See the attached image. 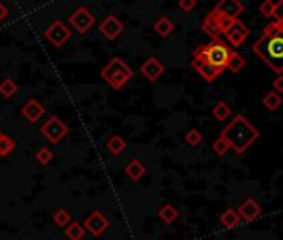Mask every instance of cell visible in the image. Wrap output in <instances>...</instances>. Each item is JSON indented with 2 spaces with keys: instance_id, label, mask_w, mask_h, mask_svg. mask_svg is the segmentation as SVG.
<instances>
[{
  "instance_id": "obj_1",
  "label": "cell",
  "mask_w": 283,
  "mask_h": 240,
  "mask_svg": "<svg viewBox=\"0 0 283 240\" xmlns=\"http://www.w3.org/2000/svg\"><path fill=\"white\" fill-rule=\"evenodd\" d=\"M253 52L275 74H283V30L277 20L265 27L263 35L253 44Z\"/></svg>"
},
{
  "instance_id": "obj_2",
  "label": "cell",
  "mask_w": 283,
  "mask_h": 240,
  "mask_svg": "<svg viewBox=\"0 0 283 240\" xmlns=\"http://www.w3.org/2000/svg\"><path fill=\"white\" fill-rule=\"evenodd\" d=\"M258 130L243 115H235L234 120H230V124L222 130L220 137L227 140L232 150L241 155L258 139Z\"/></svg>"
},
{
  "instance_id": "obj_3",
  "label": "cell",
  "mask_w": 283,
  "mask_h": 240,
  "mask_svg": "<svg viewBox=\"0 0 283 240\" xmlns=\"http://www.w3.org/2000/svg\"><path fill=\"white\" fill-rule=\"evenodd\" d=\"M232 53V48H228V45L225 42H222L220 39L212 40L207 45H200L197 50L193 52V57L202 58L207 63H210L212 67H215L218 70H225L227 60Z\"/></svg>"
},
{
  "instance_id": "obj_4",
  "label": "cell",
  "mask_w": 283,
  "mask_h": 240,
  "mask_svg": "<svg viewBox=\"0 0 283 240\" xmlns=\"http://www.w3.org/2000/svg\"><path fill=\"white\" fill-rule=\"evenodd\" d=\"M100 75H102V79L110 85L112 89L118 90L132 79L134 72H132V69L122 60V58L115 57L103 67L102 72H100Z\"/></svg>"
},
{
  "instance_id": "obj_5",
  "label": "cell",
  "mask_w": 283,
  "mask_h": 240,
  "mask_svg": "<svg viewBox=\"0 0 283 240\" xmlns=\"http://www.w3.org/2000/svg\"><path fill=\"white\" fill-rule=\"evenodd\" d=\"M40 134H42L48 142L58 144L68 134V127L63 124L58 117L52 115L48 120H45V124L42 127H40Z\"/></svg>"
},
{
  "instance_id": "obj_6",
  "label": "cell",
  "mask_w": 283,
  "mask_h": 240,
  "mask_svg": "<svg viewBox=\"0 0 283 240\" xmlns=\"http://www.w3.org/2000/svg\"><path fill=\"white\" fill-rule=\"evenodd\" d=\"M68 24H70L74 29L79 32V34H85L89 32L92 27L95 25V17L90 13L89 8L85 7H80L72 13L70 19H68Z\"/></svg>"
},
{
  "instance_id": "obj_7",
  "label": "cell",
  "mask_w": 283,
  "mask_h": 240,
  "mask_svg": "<svg viewBox=\"0 0 283 240\" xmlns=\"http://www.w3.org/2000/svg\"><path fill=\"white\" fill-rule=\"evenodd\" d=\"M70 37H72V30L60 20H55L45 30V39L50 40V44L55 45V47H62Z\"/></svg>"
},
{
  "instance_id": "obj_8",
  "label": "cell",
  "mask_w": 283,
  "mask_h": 240,
  "mask_svg": "<svg viewBox=\"0 0 283 240\" xmlns=\"http://www.w3.org/2000/svg\"><path fill=\"white\" fill-rule=\"evenodd\" d=\"M108 227H110V222L105 219L102 212H98V210L92 212V214L87 217L85 222H84V229L89 230V232L92 235H95V237L102 235Z\"/></svg>"
},
{
  "instance_id": "obj_9",
  "label": "cell",
  "mask_w": 283,
  "mask_h": 240,
  "mask_svg": "<svg viewBox=\"0 0 283 240\" xmlns=\"http://www.w3.org/2000/svg\"><path fill=\"white\" fill-rule=\"evenodd\" d=\"M248 34H250L248 27H246L243 22L235 20L230 29L225 32V37L234 47H240V45L246 40V37H248Z\"/></svg>"
},
{
  "instance_id": "obj_10",
  "label": "cell",
  "mask_w": 283,
  "mask_h": 240,
  "mask_svg": "<svg viewBox=\"0 0 283 240\" xmlns=\"http://www.w3.org/2000/svg\"><path fill=\"white\" fill-rule=\"evenodd\" d=\"M236 214L240 215V219H243L245 222H253L262 215V207L258 205V202L253 197L245 198V202L236 209Z\"/></svg>"
},
{
  "instance_id": "obj_11",
  "label": "cell",
  "mask_w": 283,
  "mask_h": 240,
  "mask_svg": "<svg viewBox=\"0 0 283 240\" xmlns=\"http://www.w3.org/2000/svg\"><path fill=\"white\" fill-rule=\"evenodd\" d=\"M98 29H100V32H102V35L105 39L115 40L123 32V24L117 19L115 15H108L103 19V22L100 24Z\"/></svg>"
},
{
  "instance_id": "obj_12",
  "label": "cell",
  "mask_w": 283,
  "mask_h": 240,
  "mask_svg": "<svg viewBox=\"0 0 283 240\" xmlns=\"http://www.w3.org/2000/svg\"><path fill=\"white\" fill-rule=\"evenodd\" d=\"M163 70H165L163 63L155 57L147 58V60L142 63V67H140L142 75H143L145 79H148V82H155V80L163 74Z\"/></svg>"
},
{
  "instance_id": "obj_13",
  "label": "cell",
  "mask_w": 283,
  "mask_h": 240,
  "mask_svg": "<svg viewBox=\"0 0 283 240\" xmlns=\"http://www.w3.org/2000/svg\"><path fill=\"white\" fill-rule=\"evenodd\" d=\"M243 8H245L243 3L238 2V0H222L220 3H217V7L213 10L232 20H238V15L243 12Z\"/></svg>"
},
{
  "instance_id": "obj_14",
  "label": "cell",
  "mask_w": 283,
  "mask_h": 240,
  "mask_svg": "<svg viewBox=\"0 0 283 240\" xmlns=\"http://www.w3.org/2000/svg\"><path fill=\"white\" fill-rule=\"evenodd\" d=\"M44 114H45V107L39 100H35V98L27 100L25 105L22 107V115H24V119L27 122H30V124L39 122L40 119H42Z\"/></svg>"
},
{
  "instance_id": "obj_15",
  "label": "cell",
  "mask_w": 283,
  "mask_h": 240,
  "mask_svg": "<svg viewBox=\"0 0 283 240\" xmlns=\"http://www.w3.org/2000/svg\"><path fill=\"white\" fill-rule=\"evenodd\" d=\"M191 67H193L207 82H213V80L222 74V70L215 69V67H212L210 63H207L205 60H202V58H197V57H193V60H191Z\"/></svg>"
},
{
  "instance_id": "obj_16",
  "label": "cell",
  "mask_w": 283,
  "mask_h": 240,
  "mask_svg": "<svg viewBox=\"0 0 283 240\" xmlns=\"http://www.w3.org/2000/svg\"><path fill=\"white\" fill-rule=\"evenodd\" d=\"M202 30L207 35H210V37H212L213 40L220 39L222 32H220V27H218V22H217V17H215V13H213V12L207 13V17L203 19Z\"/></svg>"
},
{
  "instance_id": "obj_17",
  "label": "cell",
  "mask_w": 283,
  "mask_h": 240,
  "mask_svg": "<svg viewBox=\"0 0 283 240\" xmlns=\"http://www.w3.org/2000/svg\"><path fill=\"white\" fill-rule=\"evenodd\" d=\"M125 174L129 175V179L132 180H140L145 174V167L140 160H135L134 158V160H130L129 164L125 165Z\"/></svg>"
},
{
  "instance_id": "obj_18",
  "label": "cell",
  "mask_w": 283,
  "mask_h": 240,
  "mask_svg": "<svg viewBox=\"0 0 283 240\" xmlns=\"http://www.w3.org/2000/svg\"><path fill=\"white\" fill-rule=\"evenodd\" d=\"M240 220H241L240 215L236 214L235 209H227L220 217V222H222V225L225 229H235L236 225L240 224Z\"/></svg>"
},
{
  "instance_id": "obj_19",
  "label": "cell",
  "mask_w": 283,
  "mask_h": 240,
  "mask_svg": "<svg viewBox=\"0 0 283 240\" xmlns=\"http://www.w3.org/2000/svg\"><path fill=\"white\" fill-rule=\"evenodd\" d=\"M125 148H127V142L120 135H112V137L107 140V150L113 153V155H120Z\"/></svg>"
},
{
  "instance_id": "obj_20",
  "label": "cell",
  "mask_w": 283,
  "mask_h": 240,
  "mask_svg": "<svg viewBox=\"0 0 283 240\" xmlns=\"http://www.w3.org/2000/svg\"><path fill=\"white\" fill-rule=\"evenodd\" d=\"M153 29L155 32H157L160 37H168V35L173 32V24H172V20L168 19V17H160L157 22H155V25H153Z\"/></svg>"
},
{
  "instance_id": "obj_21",
  "label": "cell",
  "mask_w": 283,
  "mask_h": 240,
  "mask_svg": "<svg viewBox=\"0 0 283 240\" xmlns=\"http://www.w3.org/2000/svg\"><path fill=\"white\" fill-rule=\"evenodd\" d=\"M65 237L68 240H82L85 237V229L79 222H70L68 227H65Z\"/></svg>"
},
{
  "instance_id": "obj_22",
  "label": "cell",
  "mask_w": 283,
  "mask_h": 240,
  "mask_svg": "<svg viewBox=\"0 0 283 240\" xmlns=\"http://www.w3.org/2000/svg\"><path fill=\"white\" fill-rule=\"evenodd\" d=\"M158 217H160L165 224H172V222L177 220V217H179V210L173 205H170V203H167V205H163L162 209L158 210Z\"/></svg>"
},
{
  "instance_id": "obj_23",
  "label": "cell",
  "mask_w": 283,
  "mask_h": 240,
  "mask_svg": "<svg viewBox=\"0 0 283 240\" xmlns=\"http://www.w3.org/2000/svg\"><path fill=\"white\" fill-rule=\"evenodd\" d=\"M243 65H245V58L241 57L240 53H236L235 50H232L230 57H228V60H227L225 69H230L232 72H238V70H241Z\"/></svg>"
},
{
  "instance_id": "obj_24",
  "label": "cell",
  "mask_w": 283,
  "mask_h": 240,
  "mask_svg": "<svg viewBox=\"0 0 283 240\" xmlns=\"http://www.w3.org/2000/svg\"><path fill=\"white\" fill-rule=\"evenodd\" d=\"M283 5V2H272V0H267L260 5V12L263 13L265 17H275L278 15V8Z\"/></svg>"
},
{
  "instance_id": "obj_25",
  "label": "cell",
  "mask_w": 283,
  "mask_h": 240,
  "mask_svg": "<svg viewBox=\"0 0 283 240\" xmlns=\"http://www.w3.org/2000/svg\"><path fill=\"white\" fill-rule=\"evenodd\" d=\"M283 103V100H282V97L278 94H275V92H268L267 95H265L263 97V105L268 108V110H277L278 107H280Z\"/></svg>"
},
{
  "instance_id": "obj_26",
  "label": "cell",
  "mask_w": 283,
  "mask_h": 240,
  "mask_svg": "<svg viewBox=\"0 0 283 240\" xmlns=\"http://www.w3.org/2000/svg\"><path fill=\"white\" fill-rule=\"evenodd\" d=\"M13 148H15V142L8 135L0 134V157H7L13 152Z\"/></svg>"
},
{
  "instance_id": "obj_27",
  "label": "cell",
  "mask_w": 283,
  "mask_h": 240,
  "mask_svg": "<svg viewBox=\"0 0 283 240\" xmlns=\"http://www.w3.org/2000/svg\"><path fill=\"white\" fill-rule=\"evenodd\" d=\"M232 115V108L227 105L225 102H217L213 107V117L217 120H227Z\"/></svg>"
},
{
  "instance_id": "obj_28",
  "label": "cell",
  "mask_w": 283,
  "mask_h": 240,
  "mask_svg": "<svg viewBox=\"0 0 283 240\" xmlns=\"http://www.w3.org/2000/svg\"><path fill=\"white\" fill-rule=\"evenodd\" d=\"M17 90H19V87H17V84L13 82L12 79H5V80H2V84H0V94H2L5 98L13 97V95L17 94Z\"/></svg>"
},
{
  "instance_id": "obj_29",
  "label": "cell",
  "mask_w": 283,
  "mask_h": 240,
  "mask_svg": "<svg viewBox=\"0 0 283 240\" xmlns=\"http://www.w3.org/2000/svg\"><path fill=\"white\" fill-rule=\"evenodd\" d=\"M72 220V215L68 214V210L65 209H58L55 214H53V222L58 225V227H67Z\"/></svg>"
},
{
  "instance_id": "obj_30",
  "label": "cell",
  "mask_w": 283,
  "mask_h": 240,
  "mask_svg": "<svg viewBox=\"0 0 283 240\" xmlns=\"http://www.w3.org/2000/svg\"><path fill=\"white\" fill-rule=\"evenodd\" d=\"M52 157H53V153L47 147H42L37 153H35V160H37L40 165H47L48 162L52 160Z\"/></svg>"
},
{
  "instance_id": "obj_31",
  "label": "cell",
  "mask_w": 283,
  "mask_h": 240,
  "mask_svg": "<svg viewBox=\"0 0 283 240\" xmlns=\"http://www.w3.org/2000/svg\"><path fill=\"white\" fill-rule=\"evenodd\" d=\"M202 140H203L202 134H200L197 129L189 130V134L185 135V142L189 144V145H191V147H197L198 144H202Z\"/></svg>"
},
{
  "instance_id": "obj_32",
  "label": "cell",
  "mask_w": 283,
  "mask_h": 240,
  "mask_svg": "<svg viewBox=\"0 0 283 240\" xmlns=\"http://www.w3.org/2000/svg\"><path fill=\"white\" fill-rule=\"evenodd\" d=\"M213 150H215V153L217 155H220V157H223L225 155V153L230 150V145H228L227 144V140L225 139H222V137H218L215 142H213Z\"/></svg>"
},
{
  "instance_id": "obj_33",
  "label": "cell",
  "mask_w": 283,
  "mask_h": 240,
  "mask_svg": "<svg viewBox=\"0 0 283 240\" xmlns=\"http://www.w3.org/2000/svg\"><path fill=\"white\" fill-rule=\"evenodd\" d=\"M213 13H215V17H217V22H218V27H220V32L222 34H225V32L230 29L232 24H234L235 20H232V19H228V17L225 15H222V13H218L215 10H212Z\"/></svg>"
},
{
  "instance_id": "obj_34",
  "label": "cell",
  "mask_w": 283,
  "mask_h": 240,
  "mask_svg": "<svg viewBox=\"0 0 283 240\" xmlns=\"http://www.w3.org/2000/svg\"><path fill=\"white\" fill-rule=\"evenodd\" d=\"M195 5H197V0H180L179 3V7L185 12H190L191 8H195Z\"/></svg>"
},
{
  "instance_id": "obj_35",
  "label": "cell",
  "mask_w": 283,
  "mask_h": 240,
  "mask_svg": "<svg viewBox=\"0 0 283 240\" xmlns=\"http://www.w3.org/2000/svg\"><path fill=\"white\" fill-rule=\"evenodd\" d=\"M273 92H278V94H282L283 92V75H278L275 80H273Z\"/></svg>"
},
{
  "instance_id": "obj_36",
  "label": "cell",
  "mask_w": 283,
  "mask_h": 240,
  "mask_svg": "<svg viewBox=\"0 0 283 240\" xmlns=\"http://www.w3.org/2000/svg\"><path fill=\"white\" fill-rule=\"evenodd\" d=\"M7 13H8V10H7V7L3 5L2 2H0V22H2L3 19H5L7 17Z\"/></svg>"
},
{
  "instance_id": "obj_37",
  "label": "cell",
  "mask_w": 283,
  "mask_h": 240,
  "mask_svg": "<svg viewBox=\"0 0 283 240\" xmlns=\"http://www.w3.org/2000/svg\"><path fill=\"white\" fill-rule=\"evenodd\" d=\"M277 24L282 27V30H283V13H280V15H278V19H277Z\"/></svg>"
}]
</instances>
